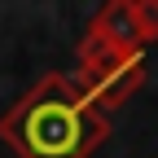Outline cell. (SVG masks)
<instances>
[{
    "mask_svg": "<svg viewBox=\"0 0 158 158\" xmlns=\"http://www.w3.org/2000/svg\"><path fill=\"white\" fill-rule=\"evenodd\" d=\"M110 136V118L70 75L53 70L0 114V141L18 158H92Z\"/></svg>",
    "mask_w": 158,
    "mask_h": 158,
    "instance_id": "obj_1",
    "label": "cell"
},
{
    "mask_svg": "<svg viewBox=\"0 0 158 158\" xmlns=\"http://www.w3.org/2000/svg\"><path fill=\"white\" fill-rule=\"evenodd\" d=\"M75 57H79V70L70 79L92 101V110H101L106 118L145 84V53L118 48L110 40H101L97 31H88V27H84V35L75 44Z\"/></svg>",
    "mask_w": 158,
    "mask_h": 158,
    "instance_id": "obj_2",
    "label": "cell"
},
{
    "mask_svg": "<svg viewBox=\"0 0 158 158\" xmlns=\"http://www.w3.org/2000/svg\"><path fill=\"white\" fill-rule=\"evenodd\" d=\"M88 31H97L101 40L118 48H132V53H145L141 44V31H136V13H132V0H106L101 9L88 18Z\"/></svg>",
    "mask_w": 158,
    "mask_h": 158,
    "instance_id": "obj_3",
    "label": "cell"
},
{
    "mask_svg": "<svg viewBox=\"0 0 158 158\" xmlns=\"http://www.w3.org/2000/svg\"><path fill=\"white\" fill-rule=\"evenodd\" d=\"M132 13H136V31H141V44L149 48L158 40V0H132Z\"/></svg>",
    "mask_w": 158,
    "mask_h": 158,
    "instance_id": "obj_4",
    "label": "cell"
}]
</instances>
